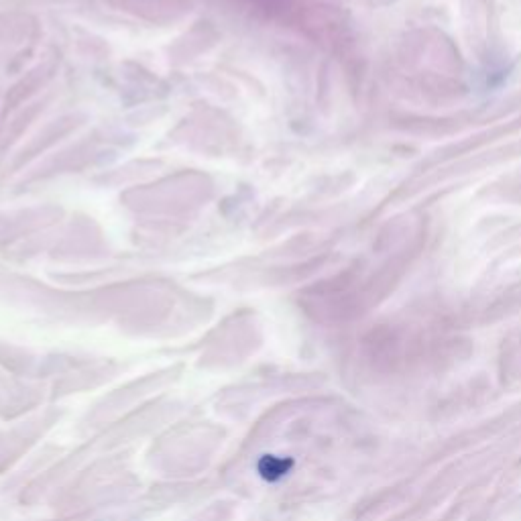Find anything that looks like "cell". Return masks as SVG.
I'll return each mask as SVG.
<instances>
[{
	"label": "cell",
	"instance_id": "cell-1",
	"mask_svg": "<svg viewBox=\"0 0 521 521\" xmlns=\"http://www.w3.org/2000/svg\"><path fill=\"white\" fill-rule=\"evenodd\" d=\"M292 469H294V458H283V456H275V454L261 456L259 465H257L261 479H265L269 483L281 481Z\"/></svg>",
	"mask_w": 521,
	"mask_h": 521
}]
</instances>
